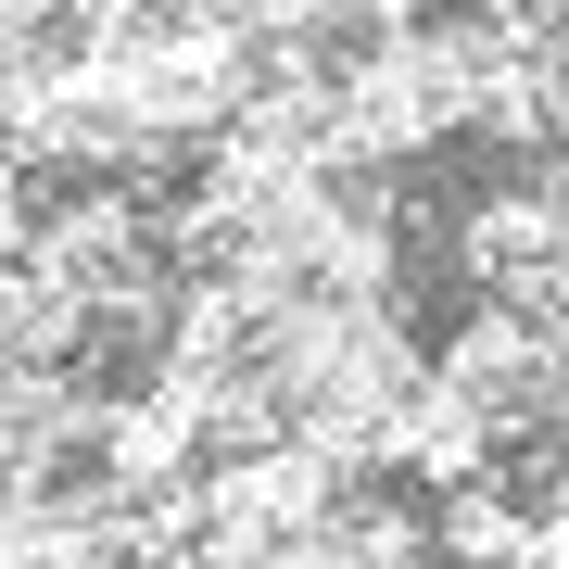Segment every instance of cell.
Here are the masks:
<instances>
[{
	"instance_id": "cell-1",
	"label": "cell",
	"mask_w": 569,
	"mask_h": 569,
	"mask_svg": "<svg viewBox=\"0 0 569 569\" xmlns=\"http://www.w3.org/2000/svg\"><path fill=\"white\" fill-rule=\"evenodd\" d=\"M241 380L266 392V418H279L291 443H329V456L380 468L392 418H406L418 380H430V355L406 342L392 291H279V305L253 317V342H241Z\"/></svg>"
},
{
	"instance_id": "cell-2",
	"label": "cell",
	"mask_w": 569,
	"mask_h": 569,
	"mask_svg": "<svg viewBox=\"0 0 569 569\" xmlns=\"http://www.w3.org/2000/svg\"><path fill=\"white\" fill-rule=\"evenodd\" d=\"M228 26H241L253 51H329V39H355V0H228Z\"/></svg>"
}]
</instances>
